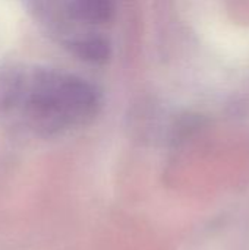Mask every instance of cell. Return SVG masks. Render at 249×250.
<instances>
[{"label":"cell","instance_id":"cell-1","mask_svg":"<svg viewBox=\"0 0 249 250\" xmlns=\"http://www.w3.org/2000/svg\"><path fill=\"white\" fill-rule=\"evenodd\" d=\"M103 105L100 89L90 81L54 67L26 70L22 107L35 130L53 135L91 122Z\"/></svg>","mask_w":249,"mask_h":250},{"label":"cell","instance_id":"cell-2","mask_svg":"<svg viewBox=\"0 0 249 250\" xmlns=\"http://www.w3.org/2000/svg\"><path fill=\"white\" fill-rule=\"evenodd\" d=\"M65 45L75 57L91 64H106L113 54L110 41L94 32L73 35L65 42Z\"/></svg>","mask_w":249,"mask_h":250},{"label":"cell","instance_id":"cell-3","mask_svg":"<svg viewBox=\"0 0 249 250\" xmlns=\"http://www.w3.org/2000/svg\"><path fill=\"white\" fill-rule=\"evenodd\" d=\"M26 70L16 64L7 63L0 67V114L18 108L23 98Z\"/></svg>","mask_w":249,"mask_h":250},{"label":"cell","instance_id":"cell-4","mask_svg":"<svg viewBox=\"0 0 249 250\" xmlns=\"http://www.w3.org/2000/svg\"><path fill=\"white\" fill-rule=\"evenodd\" d=\"M114 0H72V15L87 23L109 22L114 13Z\"/></svg>","mask_w":249,"mask_h":250}]
</instances>
